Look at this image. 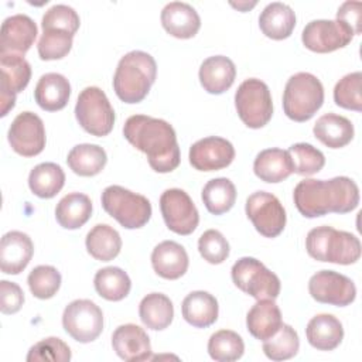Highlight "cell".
<instances>
[{
  "instance_id": "cell-1",
  "label": "cell",
  "mask_w": 362,
  "mask_h": 362,
  "mask_svg": "<svg viewBox=\"0 0 362 362\" xmlns=\"http://www.w3.org/2000/svg\"><path fill=\"white\" fill-rule=\"evenodd\" d=\"M123 136L147 156V161L154 171L171 173L180 165L177 136L168 122L146 115H133L124 122Z\"/></svg>"
},
{
  "instance_id": "cell-21",
  "label": "cell",
  "mask_w": 362,
  "mask_h": 362,
  "mask_svg": "<svg viewBox=\"0 0 362 362\" xmlns=\"http://www.w3.org/2000/svg\"><path fill=\"white\" fill-rule=\"evenodd\" d=\"M161 24L173 37L185 40L198 33L201 18L191 4L184 1H171L161 10Z\"/></svg>"
},
{
  "instance_id": "cell-12",
  "label": "cell",
  "mask_w": 362,
  "mask_h": 362,
  "mask_svg": "<svg viewBox=\"0 0 362 362\" xmlns=\"http://www.w3.org/2000/svg\"><path fill=\"white\" fill-rule=\"evenodd\" d=\"M160 209L167 228L174 233L189 235L198 226V209L184 189H165L160 197Z\"/></svg>"
},
{
  "instance_id": "cell-27",
  "label": "cell",
  "mask_w": 362,
  "mask_h": 362,
  "mask_svg": "<svg viewBox=\"0 0 362 362\" xmlns=\"http://www.w3.org/2000/svg\"><path fill=\"white\" fill-rule=\"evenodd\" d=\"M259 27L266 37L284 40L291 35L296 27V14L286 3H269L259 16Z\"/></svg>"
},
{
  "instance_id": "cell-35",
  "label": "cell",
  "mask_w": 362,
  "mask_h": 362,
  "mask_svg": "<svg viewBox=\"0 0 362 362\" xmlns=\"http://www.w3.org/2000/svg\"><path fill=\"white\" fill-rule=\"evenodd\" d=\"M65 184V173L57 163H41L28 175L31 192L40 198L55 197Z\"/></svg>"
},
{
  "instance_id": "cell-42",
  "label": "cell",
  "mask_w": 362,
  "mask_h": 362,
  "mask_svg": "<svg viewBox=\"0 0 362 362\" xmlns=\"http://www.w3.org/2000/svg\"><path fill=\"white\" fill-rule=\"evenodd\" d=\"M287 151L291 157L294 173L300 175H313L325 165L324 154L308 143H296Z\"/></svg>"
},
{
  "instance_id": "cell-37",
  "label": "cell",
  "mask_w": 362,
  "mask_h": 362,
  "mask_svg": "<svg viewBox=\"0 0 362 362\" xmlns=\"http://www.w3.org/2000/svg\"><path fill=\"white\" fill-rule=\"evenodd\" d=\"M201 197L208 212L222 215L233 206L236 201V188L229 178H212L204 185Z\"/></svg>"
},
{
  "instance_id": "cell-20",
  "label": "cell",
  "mask_w": 362,
  "mask_h": 362,
  "mask_svg": "<svg viewBox=\"0 0 362 362\" xmlns=\"http://www.w3.org/2000/svg\"><path fill=\"white\" fill-rule=\"evenodd\" d=\"M34 253L31 238L20 230H10L0 242V269L6 274H18L30 263Z\"/></svg>"
},
{
  "instance_id": "cell-25",
  "label": "cell",
  "mask_w": 362,
  "mask_h": 362,
  "mask_svg": "<svg viewBox=\"0 0 362 362\" xmlns=\"http://www.w3.org/2000/svg\"><path fill=\"white\" fill-rule=\"evenodd\" d=\"M71 95L69 81L57 72L44 74L34 89L38 106L47 112H57L66 106Z\"/></svg>"
},
{
  "instance_id": "cell-40",
  "label": "cell",
  "mask_w": 362,
  "mask_h": 362,
  "mask_svg": "<svg viewBox=\"0 0 362 362\" xmlns=\"http://www.w3.org/2000/svg\"><path fill=\"white\" fill-rule=\"evenodd\" d=\"M74 35L61 28H45L38 41V55L44 61L61 59L72 48Z\"/></svg>"
},
{
  "instance_id": "cell-31",
  "label": "cell",
  "mask_w": 362,
  "mask_h": 362,
  "mask_svg": "<svg viewBox=\"0 0 362 362\" xmlns=\"http://www.w3.org/2000/svg\"><path fill=\"white\" fill-rule=\"evenodd\" d=\"M92 215V201L82 192H71L61 198L55 208L57 222L65 229L83 226Z\"/></svg>"
},
{
  "instance_id": "cell-45",
  "label": "cell",
  "mask_w": 362,
  "mask_h": 362,
  "mask_svg": "<svg viewBox=\"0 0 362 362\" xmlns=\"http://www.w3.org/2000/svg\"><path fill=\"white\" fill-rule=\"evenodd\" d=\"M198 250L204 260L211 264H219L229 256V243L219 230L208 229L198 239Z\"/></svg>"
},
{
  "instance_id": "cell-44",
  "label": "cell",
  "mask_w": 362,
  "mask_h": 362,
  "mask_svg": "<svg viewBox=\"0 0 362 362\" xmlns=\"http://www.w3.org/2000/svg\"><path fill=\"white\" fill-rule=\"evenodd\" d=\"M69 359H71L69 346L61 338H57V337H48L45 339H41L40 342L34 344L27 354L28 362H37V361L66 362Z\"/></svg>"
},
{
  "instance_id": "cell-13",
  "label": "cell",
  "mask_w": 362,
  "mask_h": 362,
  "mask_svg": "<svg viewBox=\"0 0 362 362\" xmlns=\"http://www.w3.org/2000/svg\"><path fill=\"white\" fill-rule=\"evenodd\" d=\"M354 38V31L339 20H313L301 34V41L310 51L325 54L344 48Z\"/></svg>"
},
{
  "instance_id": "cell-4",
  "label": "cell",
  "mask_w": 362,
  "mask_h": 362,
  "mask_svg": "<svg viewBox=\"0 0 362 362\" xmlns=\"http://www.w3.org/2000/svg\"><path fill=\"white\" fill-rule=\"evenodd\" d=\"M305 249L313 259L337 264H352L361 257V242L355 235L327 225L307 233Z\"/></svg>"
},
{
  "instance_id": "cell-7",
  "label": "cell",
  "mask_w": 362,
  "mask_h": 362,
  "mask_svg": "<svg viewBox=\"0 0 362 362\" xmlns=\"http://www.w3.org/2000/svg\"><path fill=\"white\" fill-rule=\"evenodd\" d=\"M75 117L85 132L98 137L109 134L115 124V110L106 93L98 86H88L79 93Z\"/></svg>"
},
{
  "instance_id": "cell-17",
  "label": "cell",
  "mask_w": 362,
  "mask_h": 362,
  "mask_svg": "<svg viewBox=\"0 0 362 362\" xmlns=\"http://www.w3.org/2000/svg\"><path fill=\"white\" fill-rule=\"evenodd\" d=\"M188 158L191 165L198 171H218L233 161L235 148L229 140L209 136L195 141L189 147Z\"/></svg>"
},
{
  "instance_id": "cell-39",
  "label": "cell",
  "mask_w": 362,
  "mask_h": 362,
  "mask_svg": "<svg viewBox=\"0 0 362 362\" xmlns=\"http://www.w3.org/2000/svg\"><path fill=\"white\" fill-rule=\"evenodd\" d=\"M300 339L296 329L288 324H281L279 331L263 341V352L272 361H286L297 355Z\"/></svg>"
},
{
  "instance_id": "cell-48",
  "label": "cell",
  "mask_w": 362,
  "mask_h": 362,
  "mask_svg": "<svg viewBox=\"0 0 362 362\" xmlns=\"http://www.w3.org/2000/svg\"><path fill=\"white\" fill-rule=\"evenodd\" d=\"M337 20L345 23L354 35L361 34L362 25V3L361 1H345L339 6L337 11Z\"/></svg>"
},
{
  "instance_id": "cell-8",
  "label": "cell",
  "mask_w": 362,
  "mask_h": 362,
  "mask_svg": "<svg viewBox=\"0 0 362 362\" xmlns=\"http://www.w3.org/2000/svg\"><path fill=\"white\" fill-rule=\"evenodd\" d=\"M235 106L240 120L250 129H260L273 115V102L269 86L257 79L243 81L235 93Z\"/></svg>"
},
{
  "instance_id": "cell-38",
  "label": "cell",
  "mask_w": 362,
  "mask_h": 362,
  "mask_svg": "<svg viewBox=\"0 0 362 362\" xmlns=\"http://www.w3.org/2000/svg\"><path fill=\"white\" fill-rule=\"evenodd\" d=\"M245 344L242 337L230 329L214 332L208 341V354L214 361L232 362L242 358Z\"/></svg>"
},
{
  "instance_id": "cell-14",
  "label": "cell",
  "mask_w": 362,
  "mask_h": 362,
  "mask_svg": "<svg viewBox=\"0 0 362 362\" xmlns=\"http://www.w3.org/2000/svg\"><path fill=\"white\" fill-rule=\"evenodd\" d=\"M308 291L315 301L337 307H345L356 297L354 281L334 270H320L313 274L308 281Z\"/></svg>"
},
{
  "instance_id": "cell-2",
  "label": "cell",
  "mask_w": 362,
  "mask_h": 362,
  "mask_svg": "<svg viewBox=\"0 0 362 362\" xmlns=\"http://www.w3.org/2000/svg\"><path fill=\"white\" fill-rule=\"evenodd\" d=\"M298 212L305 218L324 216L328 212L346 214L359 204V188L349 177H334L331 180L305 178L300 181L293 192Z\"/></svg>"
},
{
  "instance_id": "cell-29",
  "label": "cell",
  "mask_w": 362,
  "mask_h": 362,
  "mask_svg": "<svg viewBox=\"0 0 362 362\" xmlns=\"http://www.w3.org/2000/svg\"><path fill=\"white\" fill-rule=\"evenodd\" d=\"M218 301L208 291H191L181 305L184 320L195 328H206L218 320Z\"/></svg>"
},
{
  "instance_id": "cell-49",
  "label": "cell",
  "mask_w": 362,
  "mask_h": 362,
  "mask_svg": "<svg viewBox=\"0 0 362 362\" xmlns=\"http://www.w3.org/2000/svg\"><path fill=\"white\" fill-rule=\"evenodd\" d=\"M233 7H236V8H239V10H242V11H246V10H249L250 7H253V6H256V1H252V3H247V1H245V3H230Z\"/></svg>"
},
{
  "instance_id": "cell-10",
  "label": "cell",
  "mask_w": 362,
  "mask_h": 362,
  "mask_svg": "<svg viewBox=\"0 0 362 362\" xmlns=\"http://www.w3.org/2000/svg\"><path fill=\"white\" fill-rule=\"evenodd\" d=\"M62 325L75 341L88 344L102 334L103 313L90 300H74L64 310Z\"/></svg>"
},
{
  "instance_id": "cell-19",
  "label": "cell",
  "mask_w": 362,
  "mask_h": 362,
  "mask_svg": "<svg viewBox=\"0 0 362 362\" xmlns=\"http://www.w3.org/2000/svg\"><path fill=\"white\" fill-rule=\"evenodd\" d=\"M112 346L119 358L129 362L151 359V344L147 332L136 324H123L112 334Z\"/></svg>"
},
{
  "instance_id": "cell-5",
  "label": "cell",
  "mask_w": 362,
  "mask_h": 362,
  "mask_svg": "<svg viewBox=\"0 0 362 362\" xmlns=\"http://www.w3.org/2000/svg\"><path fill=\"white\" fill-rule=\"evenodd\" d=\"M324 102V86L310 72H298L288 78L283 92V109L294 122L310 120Z\"/></svg>"
},
{
  "instance_id": "cell-23",
  "label": "cell",
  "mask_w": 362,
  "mask_h": 362,
  "mask_svg": "<svg viewBox=\"0 0 362 362\" xmlns=\"http://www.w3.org/2000/svg\"><path fill=\"white\" fill-rule=\"evenodd\" d=\"M235 76V64L225 55L209 57L199 66V82L202 88L212 95H221L228 90L232 86Z\"/></svg>"
},
{
  "instance_id": "cell-24",
  "label": "cell",
  "mask_w": 362,
  "mask_h": 362,
  "mask_svg": "<svg viewBox=\"0 0 362 362\" xmlns=\"http://www.w3.org/2000/svg\"><path fill=\"white\" fill-rule=\"evenodd\" d=\"M281 324V311L272 298L257 300L246 315L247 331L252 337L260 341L273 337Z\"/></svg>"
},
{
  "instance_id": "cell-9",
  "label": "cell",
  "mask_w": 362,
  "mask_h": 362,
  "mask_svg": "<svg viewBox=\"0 0 362 362\" xmlns=\"http://www.w3.org/2000/svg\"><path fill=\"white\" fill-rule=\"evenodd\" d=\"M235 286L256 300L277 298L280 294V279L255 257H240L230 270Z\"/></svg>"
},
{
  "instance_id": "cell-16",
  "label": "cell",
  "mask_w": 362,
  "mask_h": 362,
  "mask_svg": "<svg viewBox=\"0 0 362 362\" xmlns=\"http://www.w3.org/2000/svg\"><path fill=\"white\" fill-rule=\"evenodd\" d=\"M11 148L23 157H34L45 147V127L41 117L33 112H23L16 116L8 129Z\"/></svg>"
},
{
  "instance_id": "cell-28",
  "label": "cell",
  "mask_w": 362,
  "mask_h": 362,
  "mask_svg": "<svg viewBox=\"0 0 362 362\" xmlns=\"http://www.w3.org/2000/svg\"><path fill=\"white\" fill-rule=\"evenodd\" d=\"M253 171L264 182H280L294 173V167L287 150L266 148L256 156Z\"/></svg>"
},
{
  "instance_id": "cell-18",
  "label": "cell",
  "mask_w": 362,
  "mask_h": 362,
  "mask_svg": "<svg viewBox=\"0 0 362 362\" xmlns=\"http://www.w3.org/2000/svg\"><path fill=\"white\" fill-rule=\"evenodd\" d=\"M37 34V24L27 14L7 17L0 31V54L24 55L34 44Z\"/></svg>"
},
{
  "instance_id": "cell-33",
  "label": "cell",
  "mask_w": 362,
  "mask_h": 362,
  "mask_svg": "<svg viewBox=\"0 0 362 362\" xmlns=\"http://www.w3.org/2000/svg\"><path fill=\"white\" fill-rule=\"evenodd\" d=\"M141 322L154 331L165 329L174 318V305L163 293H150L144 296L139 305Z\"/></svg>"
},
{
  "instance_id": "cell-32",
  "label": "cell",
  "mask_w": 362,
  "mask_h": 362,
  "mask_svg": "<svg viewBox=\"0 0 362 362\" xmlns=\"http://www.w3.org/2000/svg\"><path fill=\"white\" fill-rule=\"evenodd\" d=\"M88 253L100 262L113 260L122 249V238L116 229L107 223L95 225L85 239Z\"/></svg>"
},
{
  "instance_id": "cell-11",
  "label": "cell",
  "mask_w": 362,
  "mask_h": 362,
  "mask_svg": "<svg viewBox=\"0 0 362 362\" xmlns=\"http://www.w3.org/2000/svg\"><path fill=\"white\" fill-rule=\"evenodd\" d=\"M245 211L255 229L264 238L279 236L286 226V209L279 198L266 191H256L247 197Z\"/></svg>"
},
{
  "instance_id": "cell-30",
  "label": "cell",
  "mask_w": 362,
  "mask_h": 362,
  "mask_svg": "<svg viewBox=\"0 0 362 362\" xmlns=\"http://www.w3.org/2000/svg\"><path fill=\"white\" fill-rule=\"evenodd\" d=\"M314 136L329 148H341L354 139V124L335 113L322 115L314 124Z\"/></svg>"
},
{
  "instance_id": "cell-36",
  "label": "cell",
  "mask_w": 362,
  "mask_h": 362,
  "mask_svg": "<svg viewBox=\"0 0 362 362\" xmlns=\"http://www.w3.org/2000/svg\"><path fill=\"white\" fill-rule=\"evenodd\" d=\"M93 284L98 294L109 301L123 300L132 288V281L127 273L116 266L98 270L93 279Z\"/></svg>"
},
{
  "instance_id": "cell-26",
  "label": "cell",
  "mask_w": 362,
  "mask_h": 362,
  "mask_svg": "<svg viewBox=\"0 0 362 362\" xmlns=\"http://www.w3.org/2000/svg\"><path fill=\"white\" fill-rule=\"evenodd\" d=\"M305 335L308 344L315 349L332 351L342 342L344 328L332 314H317L308 321Z\"/></svg>"
},
{
  "instance_id": "cell-46",
  "label": "cell",
  "mask_w": 362,
  "mask_h": 362,
  "mask_svg": "<svg viewBox=\"0 0 362 362\" xmlns=\"http://www.w3.org/2000/svg\"><path fill=\"white\" fill-rule=\"evenodd\" d=\"M79 24H81V20L78 13L71 6H66V4H55L49 7L44 13L41 20L42 30L61 28L71 33L72 35H75V33L78 31Z\"/></svg>"
},
{
  "instance_id": "cell-47",
  "label": "cell",
  "mask_w": 362,
  "mask_h": 362,
  "mask_svg": "<svg viewBox=\"0 0 362 362\" xmlns=\"http://www.w3.org/2000/svg\"><path fill=\"white\" fill-rule=\"evenodd\" d=\"M24 303V293L17 283L0 281V310L3 314H14L20 311Z\"/></svg>"
},
{
  "instance_id": "cell-41",
  "label": "cell",
  "mask_w": 362,
  "mask_h": 362,
  "mask_svg": "<svg viewBox=\"0 0 362 362\" xmlns=\"http://www.w3.org/2000/svg\"><path fill=\"white\" fill-rule=\"evenodd\" d=\"M27 283L34 297L40 300H47L54 297L59 290L61 273L54 266L41 264L30 272Z\"/></svg>"
},
{
  "instance_id": "cell-6",
  "label": "cell",
  "mask_w": 362,
  "mask_h": 362,
  "mask_svg": "<svg viewBox=\"0 0 362 362\" xmlns=\"http://www.w3.org/2000/svg\"><path fill=\"white\" fill-rule=\"evenodd\" d=\"M100 201L103 209L126 229L141 228L150 221V201L144 195L136 194L120 185L106 187Z\"/></svg>"
},
{
  "instance_id": "cell-22",
  "label": "cell",
  "mask_w": 362,
  "mask_h": 362,
  "mask_svg": "<svg viewBox=\"0 0 362 362\" xmlns=\"http://www.w3.org/2000/svg\"><path fill=\"white\" fill-rule=\"evenodd\" d=\"M188 253L180 243L164 240L151 252V266L154 272L167 280H177L188 269Z\"/></svg>"
},
{
  "instance_id": "cell-3",
  "label": "cell",
  "mask_w": 362,
  "mask_h": 362,
  "mask_svg": "<svg viewBox=\"0 0 362 362\" xmlns=\"http://www.w3.org/2000/svg\"><path fill=\"white\" fill-rule=\"evenodd\" d=\"M156 59L144 51H130L120 58L113 76V89L124 103L141 102L156 81Z\"/></svg>"
},
{
  "instance_id": "cell-15",
  "label": "cell",
  "mask_w": 362,
  "mask_h": 362,
  "mask_svg": "<svg viewBox=\"0 0 362 362\" xmlns=\"http://www.w3.org/2000/svg\"><path fill=\"white\" fill-rule=\"evenodd\" d=\"M0 105L6 116L16 105V95L25 89L31 78L28 61L18 54H0Z\"/></svg>"
},
{
  "instance_id": "cell-43",
  "label": "cell",
  "mask_w": 362,
  "mask_h": 362,
  "mask_svg": "<svg viewBox=\"0 0 362 362\" xmlns=\"http://www.w3.org/2000/svg\"><path fill=\"white\" fill-rule=\"evenodd\" d=\"M362 74L359 71L351 72L341 78L334 88V100L338 106L349 110H362V95H361Z\"/></svg>"
},
{
  "instance_id": "cell-34",
  "label": "cell",
  "mask_w": 362,
  "mask_h": 362,
  "mask_svg": "<svg viewBox=\"0 0 362 362\" xmlns=\"http://www.w3.org/2000/svg\"><path fill=\"white\" fill-rule=\"evenodd\" d=\"M107 161L106 151L98 144H76L66 157L69 168L82 177H93L99 174Z\"/></svg>"
}]
</instances>
